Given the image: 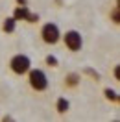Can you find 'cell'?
<instances>
[{"mask_svg":"<svg viewBox=\"0 0 120 122\" xmlns=\"http://www.w3.org/2000/svg\"><path fill=\"white\" fill-rule=\"evenodd\" d=\"M9 67H11V70H13L15 74L22 76V74H26V72L31 69V61H30V57H28V56H24V54H17V56H13V57H11Z\"/></svg>","mask_w":120,"mask_h":122,"instance_id":"obj_1","label":"cell"},{"mask_svg":"<svg viewBox=\"0 0 120 122\" xmlns=\"http://www.w3.org/2000/svg\"><path fill=\"white\" fill-rule=\"evenodd\" d=\"M28 72H30L28 80H30L31 89H35V91H45L46 87H48V78H46V74L41 69H33V70H28Z\"/></svg>","mask_w":120,"mask_h":122,"instance_id":"obj_2","label":"cell"},{"mask_svg":"<svg viewBox=\"0 0 120 122\" xmlns=\"http://www.w3.org/2000/svg\"><path fill=\"white\" fill-rule=\"evenodd\" d=\"M63 39H65V45H67L68 50H72V52H78V50H81L83 46V39H81V33L76 30H68L65 35H63Z\"/></svg>","mask_w":120,"mask_h":122,"instance_id":"obj_3","label":"cell"},{"mask_svg":"<svg viewBox=\"0 0 120 122\" xmlns=\"http://www.w3.org/2000/svg\"><path fill=\"white\" fill-rule=\"evenodd\" d=\"M41 35H43V41L48 43V45H55L57 41H59V28H57V24L54 22H48L43 26V30H41Z\"/></svg>","mask_w":120,"mask_h":122,"instance_id":"obj_4","label":"cell"},{"mask_svg":"<svg viewBox=\"0 0 120 122\" xmlns=\"http://www.w3.org/2000/svg\"><path fill=\"white\" fill-rule=\"evenodd\" d=\"M28 15H30L28 6H19V8L15 9V13H13V19H15V20H26Z\"/></svg>","mask_w":120,"mask_h":122,"instance_id":"obj_5","label":"cell"},{"mask_svg":"<svg viewBox=\"0 0 120 122\" xmlns=\"http://www.w3.org/2000/svg\"><path fill=\"white\" fill-rule=\"evenodd\" d=\"M15 24H17L15 19H13V17H8V19L4 20V24H2V30L8 31V33H11V31H15Z\"/></svg>","mask_w":120,"mask_h":122,"instance_id":"obj_6","label":"cell"},{"mask_svg":"<svg viewBox=\"0 0 120 122\" xmlns=\"http://www.w3.org/2000/svg\"><path fill=\"white\" fill-rule=\"evenodd\" d=\"M65 80H67V85H68V87H76V85L80 83V74H76V72H70V74H68Z\"/></svg>","mask_w":120,"mask_h":122,"instance_id":"obj_7","label":"cell"},{"mask_svg":"<svg viewBox=\"0 0 120 122\" xmlns=\"http://www.w3.org/2000/svg\"><path fill=\"white\" fill-rule=\"evenodd\" d=\"M57 111H59V113H67L68 111V107H70V102H68L67 98H59L57 100Z\"/></svg>","mask_w":120,"mask_h":122,"instance_id":"obj_8","label":"cell"},{"mask_svg":"<svg viewBox=\"0 0 120 122\" xmlns=\"http://www.w3.org/2000/svg\"><path fill=\"white\" fill-rule=\"evenodd\" d=\"M105 98L107 100H111V102H118V92L116 91H113V89H105Z\"/></svg>","mask_w":120,"mask_h":122,"instance_id":"obj_9","label":"cell"},{"mask_svg":"<svg viewBox=\"0 0 120 122\" xmlns=\"http://www.w3.org/2000/svg\"><path fill=\"white\" fill-rule=\"evenodd\" d=\"M111 19H113V22H115V24H118V22H120V8H118V6H116V8L113 9Z\"/></svg>","mask_w":120,"mask_h":122,"instance_id":"obj_10","label":"cell"},{"mask_svg":"<svg viewBox=\"0 0 120 122\" xmlns=\"http://www.w3.org/2000/svg\"><path fill=\"white\" fill-rule=\"evenodd\" d=\"M46 65L48 67H57V57L55 56H46Z\"/></svg>","mask_w":120,"mask_h":122,"instance_id":"obj_11","label":"cell"},{"mask_svg":"<svg viewBox=\"0 0 120 122\" xmlns=\"http://www.w3.org/2000/svg\"><path fill=\"white\" fill-rule=\"evenodd\" d=\"M26 20H28V22H37V20H39V15H35V13H30Z\"/></svg>","mask_w":120,"mask_h":122,"instance_id":"obj_12","label":"cell"},{"mask_svg":"<svg viewBox=\"0 0 120 122\" xmlns=\"http://www.w3.org/2000/svg\"><path fill=\"white\" fill-rule=\"evenodd\" d=\"M85 72H87V74H90L94 80H98V78H100V74H98L96 70H92V69H85Z\"/></svg>","mask_w":120,"mask_h":122,"instance_id":"obj_13","label":"cell"},{"mask_svg":"<svg viewBox=\"0 0 120 122\" xmlns=\"http://www.w3.org/2000/svg\"><path fill=\"white\" fill-rule=\"evenodd\" d=\"M17 4H19V6H26V4H28V0H17Z\"/></svg>","mask_w":120,"mask_h":122,"instance_id":"obj_14","label":"cell"}]
</instances>
